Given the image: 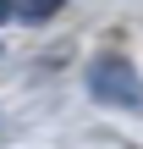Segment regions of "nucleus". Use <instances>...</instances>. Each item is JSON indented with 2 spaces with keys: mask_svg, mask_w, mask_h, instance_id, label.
<instances>
[{
  "mask_svg": "<svg viewBox=\"0 0 143 149\" xmlns=\"http://www.w3.org/2000/svg\"><path fill=\"white\" fill-rule=\"evenodd\" d=\"M0 22H17V6L11 0H0Z\"/></svg>",
  "mask_w": 143,
  "mask_h": 149,
  "instance_id": "7ed1b4c3",
  "label": "nucleus"
},
{
  "mask_svg": "<svg viewBox=\"0 0 143 149\" xmlns=\"http://www.w3.org/2000/svg\"><path fill=\"white\" fill-rule=\"evenodd\" d=\"M88 94L99 100V105H116V111H132L143 105V83L138 72H132V61H121V55H99V61H88Z\"/></svg>",
  "mask_w": 143,
  "mask_h": 149,
  "instance_id": "f257e3e1",
  "label": "nucleus"
},
{
  "mask_svg": "<svg viewBox=\"0 0 143 149\" xmlns=\"http://www.w3.org/2000/svg\"><path fill=\"white\" fill-rule=\"evenodd\" d=\"M55 17H61V0H17V22H28V28H44Z\"/></svg>",
  "mask_w": 143,
  "mask_h": 149,
  "instance_id": "f03ea898",
  "label": "nucleus"
}]
</instances>
